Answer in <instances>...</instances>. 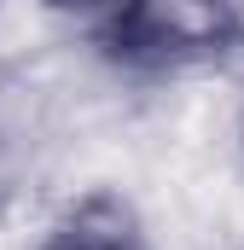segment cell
<instances>
[{
    "instance_id": "6da1fadb",
    "label": "cell",
    "mask_w": 244,
    "mask_h": 250,
    "mask_svg": "<svg viewBox=\"0 0 244 250\" xmlns=\"http://www.w3.org/2000/svg\"><path fill=\"white\" fill-rule=\"evenodd\" d=\"M239 41L233 0H122L105 23V47L134 70H181L221 59Z\"/></svg>"
},
{
    "instance_id": "7a4b0ae2",
    "label": "cell",
    "mask_w": 244,
    "mask_h": 250,
    "mask_svg": "<svg viewBox=\"0 0 244 250\" xmlns=\"http://www.w3.org/2000/svg\"><path fill=\"white\" fill-rule=\"evenodd\" d=\"M41 250H145V227H140V215H134L128 198L93 192V198L70 204L47 227Z\"/></svg>"
},
{
    "instance_id": "3957f363",
    "label": "cell",
    "mask_w": 244,
    "mask_h": 250,
    "mask_svg": "<svg viewBox=\"0 0 244 250\" xmlns=\"http://www.w3.org/2000/svg\"><path fill=\"white\" fill-rule=\"evenodd\" d=\"M53 12H70V18H87V23H111V12H117L122 0H47Z\"/></svg>"
}]
</instances>
